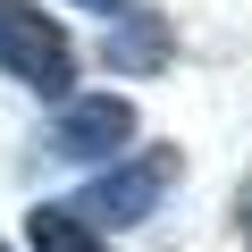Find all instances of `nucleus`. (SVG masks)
I'll return each mask as SVG.
<instances>
[{
	"instance_id": "nucleus-1",
	"label": "nucleus",
	"mask_w": 252,
	"mask_h": 252,
	"mask_svg": "<svg viewBox=\"0 0 252 252\" xmlns=\"http://www.w3.org/2000/svg\"><path fill=\"white\" fill-rule=\"evenodd\" d=\"M0 76L42 93V101H67L76 93V42L59 17H42L34 0H0Z\"/></svg>"
},
{
	"instance_id": "nucleus-3",
	"label": "nucleus",
	"mask_w": 252,
	"mask_h": 252,
	"mask_svg": "<svg viewBox=\"0 0 252 252\" xmlns=\"http://www.w3.org/2000/svg\"><path fill=\"white\" fill-rule=\"evenodd\" d=\"M42 143L67 168H109L126 143H135V101H126V93H67L51 109V135Z\"/></svg>"
},
{
	"instance_id": "nucleus-4",
	"label": "nucleus",
	"mask_w": 252,
	"mask_h": 252,
	"mask_svg": "<svg viewBox=\"0 0 252 252\" xmlns=\"http://www.w3.org/2000/svg\"><path fill=\"white\" fill-rule=\"evenodd\" d=\"M101 59H109L118 76H152V67H168V59H177V34H168V17H160V9H126V17L109 26Z\"/></svg>"
},
{
	"instance_id": "nucleus-2",
	"label": "nucleus",
	"mask_w": 252,
	"mask_h": 252,
	"mask_svg": "<svg viewBox=\"0 0 252 252\" xmlns=\"http://www.w3.org/2000/svg\"><path fill=\"white\" fill-rule=\"evenodd\" d=\"M177 168H185V160H177L168 143H152V152H126V160H109V168H101V177H93V185H84L67 210H76L84 227H143V219L168 202Z\"/></svg>"
},
{
	"instance_id": "nucleus-6",
	"label": "nucleus",
	"mask_w": 252,
	"mask_h": 252,
	"mask_svg": "<svg viewBox=\"0 0 252 252\" xmlns=\"http://www.w3.org/2000/svg\"><path fill=\"white\" fill-rule=\"evenodd\" d=\"M235 235L252 244V177H244V193H235Z\"/></svg>"
},
{
	"instance_id": "nucleus-5",
	"label": "nucleus",
	"mask_w": 252,
	"mask_h": 252,
	"mask_svg": "<svg viewBox=\"0 0 252 252\" xmlns=\"http://www.w3.org/2000/svg\"><path fill=\"white\" fill-rule=\"evenodd\" d=\"M26 244H34V252H109V235L84 227L67 202H34V210H26Z\"/></svg>"
},
{
	"instance_id": "nucleus-7",
	"label": "nucleus",
	"mask_w": 252,
	"mask_h": 252,
	"mask_svg": "<svg viewBox=\"0 0 252 252\" xmlns=\"http://www.w3.org/2000/svg\"><path fill=\"white\" fill-rule=\"evenodd\" d=\"M76 9H93V17H126L135 0H76Z\"/></svg>"
},
{
	"instance_id": "nucleus-8",
	"label": "nucleus",
	"mask_w": 252,
	"mask_h": 252,
	"mask_svg": "<svg viewBox=\"0 0 252 252\" xmlns=\"http://www.w3.org/2000/svg\"><path fill=\"white\" fill-rule=\"evenodd\" d=\"M0 252H9V244H0Z\"/></svg>"
}]
</instances>
